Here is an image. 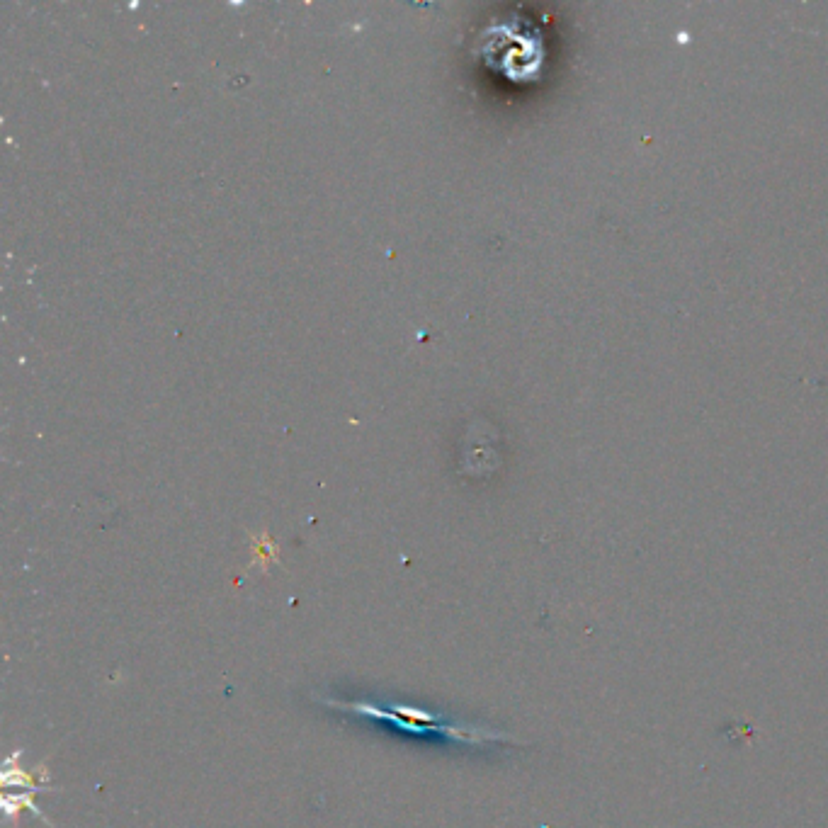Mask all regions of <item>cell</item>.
Returning a JSON list of instances; mask_svg holds the SVG:
<instances>
[{
	"mask_svg": "<svg viewBox=\"0 0 828 828\" xmlns=\"http://www.w3.org/2000/svg\"><path fill=\"white\" fill-rule=\"evenodd\" d=\"M384 710L396 714V717L401 719H408V722H421V724H445L450 722V719L445 717V714L440 712H428V710H418V707H406V705H382Z\"/></svg>",
	"mask_w": 828,
	"mask_h": 828,
	"instance_id": "3957f363",
	"label": "cell"
},
{
	"mask_svg": "<svg viewBox=\"0 0 828 828\" xmlns=\"http://www.w3.org/2000/svg\"><path fill=\"white\" fill-rule=\"evenodd\" d=\"M39 775H42V778H47V775H49L47 770H44V765H42V768L34 770V773H25L22 768H13V763L5 761V773H3L5 785H10V787L20 785V787H30L32 792H47L49 787H39V782H37Z\"/></svg>",
	"mask_w": 828,
	"mask_h": 828,
	"instance_id": "7a4b0ae2",
	"label": "cell"
},
{
	"mask_svg": "<svg viewBox=\"0 0 828 828\" xmlns=\"http://www.w3.org/2000/svg\"><path fill=\"white\" fill-rule=\"evenodd\" d=\"M316 702L331 707V710L350 712L365 719H377V722H387L389 727H396L399 731H406V734H416V736H442V739L459 741V744H469V746H481V744H489V741L508 739V736L496 734V731L472 727V724L452 722V719L445 724L408 722V719L396 717V714L387 712L382 705H374V702H338V700H326V697H316Z\"/></svg>",
	"mask_w": 828,
	"mask_h": 828,
	"instance_id": "6da1fadb",
	"label": "cell"
},
{
	"mask_svg": "<svg viewBox=\"0 0 828 828\" xmlns=\"http://www.w3.org/2000/svg\"><path fill=\"white\" fill-rule=\"evenodd\" d=\"M32 795H34V792H32ZM32 795H15V797H3V802H8V804H17V807H13V809H8V812H5V814H8V816H10V819H13V816H15V812H20V809H30V812H32L34 816H39V819H42V821H47V824H49V819H47V816H44L42 812H39V809H37V807H34V799H32ZM49 826H51V824H49Z\"/></svg>",
	"mask_w": 828,
	"mask_h": 828,
	"instance_id": "277c9868",
	"label": "cell"
}]
</instances>
